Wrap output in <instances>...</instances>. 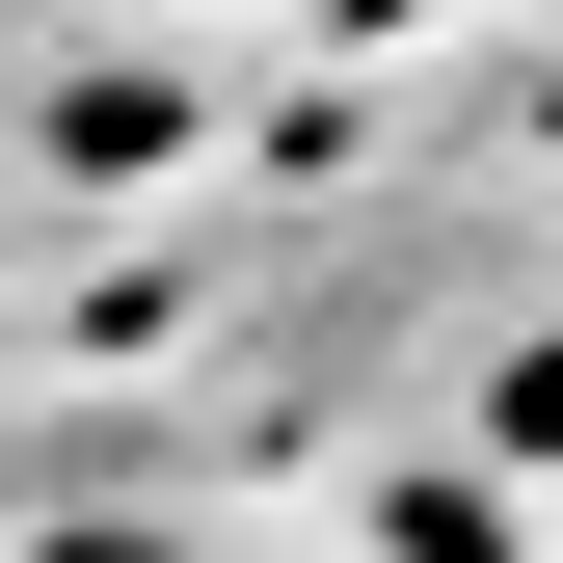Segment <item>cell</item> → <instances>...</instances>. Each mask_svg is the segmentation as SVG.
<instances>
[{
  "label": "cell",
  "mask_w": 563,
  "mask_h": 563,
  "mask_svg": "<svg viewBox=\"0 0 563 563\" xmlns=\"http://www.w3.org/2000/svg\"><path fill=\"white\" fill-rule=\"evenodd\" d=\"M483 456H510V483H563V349H510V376H483Z\"/></svg>",
  "instance_id": "cell-1"
},
{
  "label": "cell",
  "mask_w": 563,
  "mask_h": 563,
  "mask_svg": "<svg viewBox=\"0 0 563 563\" xmlns=\"http://www.w3.org/2000/svg\"><path fill=\"white\" fill-rule=\"evenodd\" d=\"M54 563H162V537H54Z\"/></svg>",
  "instance_id": "cell-2"
}]
</instances>
